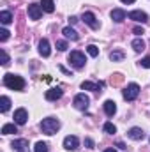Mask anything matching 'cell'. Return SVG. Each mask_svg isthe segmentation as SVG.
Instances as JSON below:
<instances>
[{
  "mask_svg": "<svg viewBox=\"0 0 150 152\" xmlns=\"http://www.w3.org/2000/svg\"><path fill=\"white\" fill-rule=\"evenodd\" d=\"M85 145H87V149H94V140L85 138Z\"/></svg>",
  "mask_w": 150,
  "mask_h": 152,
  "instance_id": "1f68e13d",
  "label": "cell"
},
{
  "mask_svg": "<svg viewBox=\"0 0 150 152\" xmlns=\"http://www.w3.org/2000/svg\"><path fill=\"white\" fill-rule=\"evenodd\" d=\"M0 58H2V62H0L2 66H7V64H9V55L5 53V50H2V51H0Z\"/></svg>",
  "mask_w": 150,
  "mask_h": 152,
  "instance_id": "83f0119b",
  "label": "cell"
},
{
  "mask_svg": "<svg viewBox=\"0 0 150 152\" xmlns=\"http://www.w3.org/2000/svg\"><path fill=\"white\" fill-rule=\"evenodd\" d=\"M104 83H92V81H83L81 83V88L83 90H95V92H101L99 88H103Z\"/></svg>",
  "mask_w": 150,
  "mask_h": 152,
  "instance_id": "2e32d148",
  "label": "cell"
},
{
  "mask_svg": "<svg viewBox=\"0 0 150 152\" xmlns=\"http://www.w3.org/2000/svg\"><path fill=\"white\" fill-rule=\"evenodd\" d=\"M87 51H88V55H90V57H97V55H99V48H97V46H94V44L87 46Z\"/></svg>",
  "mask_w": 150,
  "mask_h": 152,
  "instance_id": "4316f807",
  "label": "cell"
},
{
  "mask_svg": "<svg viewBox=\"0 0 150 152\" xmlns=\"http://www.w3.org/2000/svg\"><path fill=\"white\" fill-rule=\"evenodd\" d=\"M39 53H41L42 57H50V53H51V48H50V42H48V39H41V41H39Z\"/></svg>",
  "mask_w": 150,
  "mask_h": 152,
  "instance_id": "5bb4252c",
  "label": "cell"
},
{
  "mask_svg": "<svg viewBox=\"0 0 150 152\" xmlns=\"http://www.w3.org/2000/svg\"><path fill=\"white\" fill-rule=\"evenodd\" d=\"M81 20H83V21H85L92 30H97V28H99V21H97V18H95V14H94V12H83Z\"/></svg>",
  "mask_w": 150,
  "mask_h": 152,
  "instance_id": "8992f818",
  "label": "cell"
},
{
  "mask_svg": "<svg viewBox=\"0 0 150 152\" xmlns=\"http://www.w3.org/2000/svg\"><path fill=\"white\" fill-rule=\"evenodd\" d=\"M0 21H2L4 25H9V23L12 21V14H11L9 11H2V12H0Z\"/></svg>",
  "mask_w": 150,
  "mask_h": 152,
  "instance_id": "7402d4cb",
  "label": "cell"
},
{
  "mask_svg": "<svg viewBox=\"0 0 150 152\" xmlns=\"http://www.w3.org/2000/svg\"><path fill=\"white\" fill-rule=\"evenodd\" d=\"M7 39H9V30L0 28V41H7Z\"/></svg>",
  "mask_w": 150,
  "mask_h": 152,
  "instance_id": "f1b7e54d",
  "label": "cell"
},
{
  "mask_svg": "<svg viewBox=\"0 0 150 152\" xmlns=\"http://www.w3.org/2000/svg\"><path fill=\"white\" fill-rule=\"evenodd\" d=\"M127 134H129V138H131V140H136V142H140V140H143V138H145V131H143L141 127H131Z\"/></svg>",
  "mask_w": 150,
  "mask_h": 152,
  "instance_id": "4fadbf2b",
  "label": "cell"
},
{
  "mask_svg": "<svg viewBox=\"0 0 150 152\" xmlns=\"http://www.w3.org/2000/svg\"><path fill=\"white\" fill-rule=\"evenodd\" d=\"M62 34H64L67 39H71V41H78V39H79L78 32H76L74 28H71V27H66V28L62 30Z\"/></svg>",
  "mask_w": 150,
  "mask_h": 152,
  "instance_id": "ac0fdd59",
  "label": "cell"
},
{
  "mask_svg": "<svg viewBox=\"0 0 150 152\" xmlns=\"http://www.w3.org/2000/svg\"><path fill=\"white\" fill-rule=\"evenodd\" d=\"M103 129H104V133H108V134H115V133H117V126H115L113 122H106Z\"/></svg>",
  "mask_w": 150,
  "mask_h": 152,
  "instance_id": "d4e9b609",
  "label": "cell"
},
{
  "mask_svg": "<svg viewBox=\"0 0 150 152\" xmlns=\"http://www.w3.org/2000/svg\"><path fill=\"white\" fill-rule=\"evenodd\" d=\"M69 21H71V23H76V21H78V18H76V16H71V18H69Z\"/></svg>",
  "mask_w": 150,
  "mask_h": 152,
  "instance_id": "e575fe53",
  "label": "cell"
},
{
  "mask_svg": "<svg viewBox=\"0 0 150 152\" xmlns=\"http://www.w3.org/2000/svg\"><path fill=\"white\" fill-rule=\"evenodd\" d=\"M27 120H28V112L25 108H18L14 112V124L23 126V124H27Z\"/></svg>",
  "mask_w": 150,
  "mask_h": 152,
  "instance_id": "ba28073f",
  "label": "cell"
},
{
  "mask_svg": "<svg viewBox=\"0 0 150 152\" xmlns=\"http://www.w3.org/2000/svg\"><path fill=\"white\" fill-rule=\"evenodd\" d=\"M125 11L124 9H113L111 11V20L113 21H117V23H120V21H124L125 20Z\"/></svg>",
  "mask_w": 150,
  "mask_h": 152,
  "instance_id": "e0dca14e",
  "label": "cell"
},
{
  "mask_svg": "<svg viewBox=\"0 0 150 152\" xmlns=\"http://www.w3.org/2000/svg\"><path fill=\"white\" fill-rule=\"evenodd\" d=\"M131 46L134 48V51H143L145 50V42H143V39H134L133 42H131Z\"/></svg>",
  "mask_w": 150,
  "mask_h": 152,
  "instance_id": "cb8c5ba5",
  "label": "cell"
},
{
  "mask_svg": "<svg viewBox=\"0 0 150 152\" xmlns=\"http://www.w3.org/2000/svg\"><path fill=\"white\" fill-rule=\"evenodd\" d=\"M69 62H71V66L76 67V69H83L85 67V55L81 53V51H71V55H69Z\"/></svg>",
  "mask_w": 150,
  "mask_h": 152,
  "instance_id": "277c9868",
  "label": "cell"
},
{
  "mask_svg": "<svg viewBox=\"0 0 150 152\" xmlns=\"http://www.w3.org/2000/svg\"><path fill=\"white\" fill-rule=\"evenodd\" d=\"M9 108H11V99H9L7 96H2V97H0V112L5 113Z\"/></svg>",
  "mask_w": 150,
  "mask_h": 152,
  "instance_id": "ffe728a7",
  "label": "cell"
},
{
  "mask_svg": "<svg viewBox=\"0 0 150 152\" xmlns=\"http://www.w3.org/2000/svg\"><path fill=\"white\" fill-rule=\"evenodd\" d=\"M58 129H60V122H58V118H53V117L42 118V122H41V131H42L44 134L51 136V134H55Z\"/></svg>",
  "mask_w": 150,
  "mask_h": 152,
  "instance_id": "7a4b0ae2",
  "label": "cell"
},
{
  "mask_svg": "<svg viewBox=\"0 0 150 152\" xmlns=\"http://www.w3.org/2000/svg\"><path fill=\"white\" fill-rule=\"evenodd\" d=\"M120 2H124V4H134L136 0H120Z\"/></svg>",
  "mask_w": 150,
  "mask_h": 152,
  "instance_id": "d590c367",
  "label": "cell"
},
{
  "mask_svg": "<svg viewBox=\"0 0 150 152\" xmlns=\"http://www.w3.org/2000/svg\"><path fill=\"white\" fill-rule=\"evenodd\" d=\"M104 152H117V151H115L113 147H110V149H106V151H104Z\"/></svg>",
  "mask_w": 150,
  "mask_h": 152,
  "instance_id": "8d00e7d4",
  "label": "cell"
},
{
  "mask_svg": "<svg viewBox=\"0 0 150 152\" xmlns=\"http://www.w3.org/2000/svg\"><path fill=\"white\" fill-rule=\"evenodd\" d=\"M133 32H134V34H136V36H141V34H145V32H143V28H141V27H134V28H133Z\"/></svg>",
  "mask_w": 150,
  "mask_h": 152,
  "instance_id": "d6a6232c",
  "label": "cell"
},
{
  "mask_svg": "<svg viewBox=\"0 0 150 152\" xmlns=\"http://www.w3.org/2000/svg\"><path fill=\"white\" fill-rule=\"evenodd\" d=\"M140 64H141V67H147V69H149V67H150V55H149V57H145V58H141V62H140Z\"/></svg>",
  "mask_w": 150,
  "mask_h": 152,
  "instance_id": "4dcf8cb0",
  "label": "cell"
},
{
  "mask_svg": "<svg viewBox=\"0 0 150 152\" xmlns=\"http://www.w3.org/2000/svg\"><path fill=\"white\" fill-rule=\"evenodd\" d=\"M62 94H64V90L57 87V88H50V90H46L44 97H46L48 101H57V99H60V97H62Z\"/></svg>",
  "mask_w": 150,
  "mask_h": 152,
  "instance_id": "7c38bea8",
  "label": "cell"
},
{
  "mask_svg": "<svg viewBox=\"0 0 150 152\" xmlns=\"http://www.w3.org/2000/svg\"><path fill=\"white\" fill-rule=\"evenodd\" d=\"M12 133H18L14 124H4L2 126V134H12Z\"/></svg>",
  "mask_w": 150,
  "mask_h": 152,
  "instance_id": "603a6c76",
  "label": "cell"
},
{
  "mask_svg": "<svg viewBox=\"0 0 150 152\" xmlns=\"http://www.w3.org/2000/svg\"><path fill=\"white\" fill-rule=\"evenodd\" d=\"M28 16H30V20H39V18L42 16V7H41V4H30V5H28Z\"/></svg>",
  "mask_w": 150,
  "mask_h": 152,
  "instance_id": "30bf717a",
  "label": "cell"
},
{
  "mask_svg": "<svg viewBox=\"0 0 150 152\" xmlns=\"http://www.w3.org/2000/svg\"><path fill=\"white\" fill-rule=\"evenodd\" d=\"M73 104H74L76 110H87L88 104H90V99H88V96H85V94H78L74 97V101H73Z\"/></svg>",
  "mask_w": 150,
  "mask_h": 152,
  "instance_id": "5b68a950",
  "label": "cell"
},
{
  "mask_svg": "<svg viewBox=\"0 0 150 152\" xmlns=\"http://www.w3.org/2000/svg\"><path fill=\"white\" fill-rule=\"evenodd\" d=\"M110 58H111L113 62H122L124 60V51L122 50H115L110 53Z\"/></svg>",
  "mask_w": 150,
  "mask_h": 152,
  "instance_id": "44dd1931",
  "label": "cell"
},
{
  "mask_svg": "<svg viewBox=\"0 0 150 152\" xmlns=\"http://www.w3.org/2000/svg\"><path fill=\"white\" fill-rule=\"evenodd\" d=\"M4 85H5L7 88H11V90H23V88H25V80L18 75L7 73V75L4 76Z\"/></svg>",
  "mask_w": 150,
  "mask_h": 152,
  "instance_id": "6da1fadb",
  "label": "cell"
},
{
  "mask_svg": "<svg viewBox=\"0 0 150 152\" xmlns=\"http://www.w3.org/2000/svg\"><path fill=\"white\" fill-rule=\"evenodd\" d=\"M64 147H66V151H71V152H74L78 151V147H79V140L76 138V136H66L64 138Z\"/></svg>",
  "mask_w": 150,
  "mask_h": 152,
  "instance_id": "9c48e42d",
  "label": "cell"
},
{
  "mask_svg": "<svg viewBox=\"0 0 150 152\" xmlns=\"http://www.w3.org/2000/svg\"><path fill=\"white\" fill-rule=\"evenodd\" d=\"M104 112H106V115L108 117H113V115L117 113V103L115 101H111V99H108V101H104Z\"/></svg>",
  "mask_w": 150,
  "mask_h": 152,
  "instance_id": "9a60e30c",
  "label": "cell"
},
{
  "mask_svg": "<svg viewBox=\"0 0 150 152\" xmlns=\"http://www.w3.org/2000/svg\"><path fill=\"white\" fill-rule=\"evenodd\" d=\"M41 7L44 12H53L55 11V2L53 0H41Z\"/></svg>",
  "mask_w": 150,
  "mask_h": 152,
  "instance_id": "d6986e66",
  "label": "cell"
},
{
  "mask_svg": "<svg viewBox=\"0 0 150 152\" xmlns=\"http://www.w3.org/2000/svg\"><path fill=\"white\" fill-rule=\"evenodd\" d=\"M11 147L16 152H28V142L25 138H20V140H14L11 143Z\"/></svg>",
  "mask_w": 150,
  "mask_h": 152,
  "instance_id": "8fae6325",
  "label": "cell"
},
{
  "mask_svg": "<svg viewBox=\"0 0 150 152\" xmlns=\"http://www.w3.org/2000/svg\"><path fill=\"white\" fill-rule=\"evenodd\" d=\"M124 99L125 101H134L136 97H138V94H140V85L138 83H129L125 88H124Z\"/></svg>",
  "mask_w": 150,
  "mask_h": 152,
  "instance_id": "3957f363",
  "label": "cell"
},
{
  "mask_svg": "<svg viewBox=\"0 0 150 152\" xmlns=\"http://www.w3.org/2000/svg\"><path fill=\"white\" fill-rule=\"evenodd\" d=\"M34 152H48V143H44V142H37L36 147H34Z\"/></svg>",
  "mask_w": 150,
  "mask_h": 152,
  "instance_id": "484cf974",
  "label": "cell"
},
{
  "mask_svg": "<svg viewBox=\"0 0 150 152\" xmlns=\"http://www.w3.org/2000/svg\"><path fill=\"white\" fill-rule=\"evenodd\" d=\"M57 48H58L60 51H66V50H67V42H66V41H57Z\"/></svg>",
  "mask_w": 150,
  "mask_h": 152,
  "instance_id": "f546056e",
  "label": "cell"
},
{
  "mask_svg": "<svg viewBox=\"0 0 150 152\" xmlns=\"http://www.w3.org/2000/svg\"><path fill=\"white\" fill-rule=\"evenodd\" d=\"M131 20H134V21H138V23H149L150 18L147 12H143V11H131L129 14H127Z\"/></svg>",
  "mask_w": 150,
  "mask_h": 152,
  "instance_id": "52a82bcc",
  "label": "cell"
},
{
  "mask_svg": "<svg viewBox=\"0 0 150 152\" xmlns=\"http://www.w3.org/2000/svg\"><path fill=\"white\" fill-rule=\"evenodd\" d=\"M117 147H118L120 151H124V149H127V147H125V143H122V142H117Z\"/></svg>",
  "mask_w": 150,
  "mask_h": 152,
  "instance_id": "836d02e7",
  "label": "cell"
}]
</instances>
